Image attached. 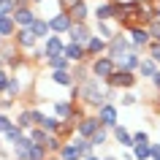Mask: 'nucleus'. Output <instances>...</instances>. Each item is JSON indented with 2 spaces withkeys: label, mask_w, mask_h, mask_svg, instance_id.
I'll list each match as a JSON object with an SVG mask.
<instances>
[{
  "label": "nucleus",
  "mask_w": 160,
  "mask_h": 160,
  "mask_svg": "<svg viewBox=\"0 0 160 160\" xmlns=\"http://www.w3.org/2000/svg\"><path fill=\"white\" fill-rule=\"evenodd\" d=\"M43 117H46V114H43L41 109H38V106H33V119H35V125L41 128V122H43Z\"/></svg>",
  "instance_id": "79ce46f5"
},
{
  "label": "nucleus",
  "mask_w": 160,
  "mask_h": 160,
  "mask_svg": "<svg viewBox=\"0 0 160 160\" xmlns=\"http://www.w3.org/2000/svg\"><path fill=\"white\" fill-rule=\"evenodd\" d=\"M27 136H30V141H33V144H46V138H49V133H46L43 128H33Z\"/></svg>",
  "instance_id": "72a5a7b5"
},
{
  "label": "nucleus",
  "mask_w": 160,
  "mask_h": 160,
  "mask_svg": "<svg viewBox=\"0 0 160 160\" xmlns=\"http://www.w3.org/2000/svg\"><path fill=\"white\" fill-rule=\"evenodd\" d=\"M14 125H17V122L11 119V114H3V111H0V136H6Z\"/></svg>",
  "instance_id": "c9c22d12"
},
{
  "label": "nucleus",
  "mask_w": 160,
  "mask_h": 160,
  "mask_svg": "<svg viewBox=\"0 0 160 160\" xmlns=\"http://www.w3.org/2000/svg\"><path fill=\"white\" fill-rule=\"evenodd\" d=\"M98 130H101V122H98L95 114H87V117L76 125V136H82V138H92Z\"/></svg>",
  "instance_id": "9b49d317"
},
{
  "label": "nucleus",
  "mask_w": 160,
  "mask_h": 160,
  "mask_svg": "<svg viewBox=\"0 0 160 160\" xmlns=\"http://www.w3.org/2000/svg\"><path fill=\"white\" fill-rule=\"evenodd\" d=\"M22 90H25V84H22V76H19V73H11V76H8V84H6V95H3V98L19 101V98H22Z\"/></svg>",
  "instance_id": "6ab92c4d"
},
{
  "label": "nucleus",
  "mask_w": 160,
  "mask_h": 160,
  "mask_svg": "<svg viewBox=\"0 0 160 160\" xmlns=\"http://www.w3.org/2000/svg\"><path fill=\"white\" fill-rule=\"evenodd\" d=\"M111 138H114V141L119 144V147H122V149H133L136 147V138H133V133H130V130H128L125 125H117L114 128V130H111Z\"/></svg>",
  "instance_id": "4468645a"
},
{
  "label": "nucleus",
  "mask_w": 160,
  "mask_h": 160,
  "mask_svg": "<svg viewBox=\"0 0 160 160\" xmlns=\"http://www.w3.org/2000/svg\"><path fill=\"white\" fill-rule=\"evenodd\" d=\"M114 71H117V62H114L109 54L90 60V73H92V79H98V82H103V84L111 79V73H114Z\"/></svg>",
  "instance_id": "f257e3e1"
},
{
  "label": "nucleus",
  "mask_w": 160,
  "mask_h": 160,
  "mask_svg": "<svg viewBox=\"0 0 160 160\" xmlns=\"http://www.w3.org/2000/svg\"><path fill=\"white\" fill-rule=\"evenodd\" d=\"M125 33H128V38H130V43H133V49L136 52H147V46L152 43V38H149V30L147 27H141V25H130V27H125Z\"/></svg>",
  "instance_id": "39448f33"
},
{
  "label": "nucleus",
  "mask_w": 160,
  "mask_h": 160,
  "mask_svg": "<svg viewBox=\"0 0 160 160\" xmlns=\"http://www.w3.org/2000/svg\"><path fill=\"white\" fill-rule=\"evenodd\" d=\"M152 87H155V90H158V92H160V71H158V73H155V76H152Z\"/></svg>",
  "instance_id": "a18cd8bd"
},
{
  "label": "nucleus",
  "mask_w": 160,
  "mask_h": 160,
  "mask_svg": "<svg viewBox=\"0 0 160 160\" xmlns=\"http://www.w3.org/2000/svg\"><path fill=\"white\" fill-rule=\"evenodd\" d=\"M3 17H6V14H3V6H0V19H3Z\"/></svg>",
  "instance_id": "603ef678"
},
{
  "label": "nucleus",
  "mask_w": 160,
  "mask_h": 160,
  "mask_svg": "<svg viewBox=\"0 0 160 160\" xmlns=\"http://www.w3.org/2000/svg\"><path fill=\"white\" fill-rule=\"evenodd\" d=\"M149 3H155V6H158V3H160V0H149Z\"/></svg>",
  "instance_id": "6e6d98bb"
},
{
  "label": "nucleus",
  "mask_w": 160,
  "mask_h": 160,
  "mask_svg": "<svg viewBox=\"0 0 160 160\" xmlns=\"http://www.w3.org/2000/svg\"><path fill=\"white\" fill-rule=\"evenodd\" d=\"M84 160H101V155L95 152V155H90V158H84Z\"/></svg>",
  "instance_id": "09e8293b"
},
{
  "label": "nucleus",
  "mask_w": 160,
  "mask_h": 160,
  "mask_svg": "<svg viewBox=\"0 0 160 160\" xmlns=\"http://www.w3.org/2000/svg\"><path fill=\"white\" fill-rule=\"evenodd\" d=\"M46 68H49V71H73V62H71L65 54H60V57L46 60Z\"/></svg>",
  "instance_id": "bb28decb"
},
{
  "label": "nucleus",
  "mask_w": 160,
  "mask_h": 160,
  "mask_svg": "<svg viewBox=\"0 0 160 160\" xmlns=\"http://www.w3.org/2000/svg\"><path fill=\"white\" fill-rule=\"evenodd\" d=\"M14 122H17V125L22 128V130H25V133H30L33 128H38V125H35V119H33V106L22 109V111L17 114V119H14Z\"/></svg>",
  "instance_id": "aec40b11"
},
{
  "label": "nucleus",
  "mask_w": 160,
  "mask_h": 160,
  "mask_svg": "<svg viewBox=\"0 0 160 160\" xmlns=\"http://www.w3.org/2000/svg\"><path fill=\"white\" fill-rule=\"evenodd\" d=\"M49 149H46V144H30V149L25 152V160H49Z\"/></svg>",
  "instance_id": "393cba45"
},
{
  "label": "nucleus",
  "mask_w": 160,
  "mask_h": 160,
  "mask_svg": "<svg viewBox=\"0 0 160 160\" xmlns=\"http://www.w3.org/2000/svg\"><path fill=\"white\" fill-rule=\"evenodd\" d=\"M3 3H6V0H0V6H3Z\"/></svg>",
  "instance_id": "4d7b16f0"
},
{
  "label": "nucleus",
  "mask_w": 160,
  "mask_h": 160,
  "mask_svg": "<svg viewBox=\"0 0 160 160\" xmlns=\"http://www.w3.org/2000/svg\"><path fill=\"white\" fill-rule=\"evenodd\" d=\"M3 144H6V141H3V136H0V152H3Z\"/></svg>",
  "instance_id": "3c124183"
},
{
  "label": "nucleus",
  "mask_w": 160,
  "mask_h": 160,
  "mask_svg": "<svg viewBox=\"0 0 160 160\" xmlns=\"http://www.w3.org/2000/svg\"><path fill=\"white\" fill-rule=\"evenodd\" d=\"M3 46H6V41H3V38H0V49H3Z\"/></svg>",
  "instance_id": "864d4df0"
},
{
  "label": "nucleus",
  "mask_w": 160,
  "mask_h": 160,
  "mask_svg": "<svg viewBox=\"0 0 160 160\" xmlns=\"http://www.w3.org/2000/svg\"><path fill=\"white\" fill-rule=\"evenodd\" d=\"M49 160H60V158H57V155H52V158H49Z\"/></svg>",
  "instance_id": "5fc2aeb1"
},
{
  "label": "nucleus",
  "mask_w": 160,
  "mask_h": 160,
  "mask_svg": "<svg viewBox=\"0 0 160 160\" xmlns=\"http://www.w3.org/2000/svg\"><path fill=\"white\" fill-rule=\"evenodd\" d=\"M90 141H92V147H95V149H101V147H106V144L111 141V130L101 128V130H98V133H95L92 138H90Z\"/></svg>",
  "instance_id": "c756f323"
},
{
  "label": "nucleus",
  "mask_w": 160,
  "mask_h": 160,
  "mask_svg": "<svg viewBox=\"0 0 160 160\" xmlns=\"http://www.w3.org/2000/svg\"><path fill=\"white\" fill-rule=\"evenodd\" d=\"M152 14H155V19H160V3H158V6H152Z\"/></svg>",
  "instance_id": "49530a36"
},
{
  "label": "nucleus",
  "mask_w": 160,
  "mask_h": 160,
  "mask_svg": "<svg viewBox=\"0 0 160 160\" xmlns=\"http://www.w3.org/2000/svg\"><path fill=\"white\" fill-rule=\"evenodd\" d=\"M27 30H30V33L38 38V43H43V41H46V38L52 35V27H49V19H46V17H38L33 25L27 27Z\"/></svg>",
  "instance_id": "dca6fc26"
},
{
  "label": "nucleus",
  "mask_w": 160,
  "mask_h": 160,
  "mask_svg": "<svg viewBox=\"0 0 160 160\" xmlns=\"http://www.w3.org/2000/svg\"><path fill=\"white\" fill-rule=\"evenodd\" d=\"M35 19H38L35 6H27V8H17V11H14V22H17V27H30Z\"/></svg>",
  "instance_id": "a211bd4d"
},
{
  "label": "nucleus",
  "mask_w": 160,
  "mask_h": 160,
  "mask_svg": "<svg viewBox=\"0 0 160 160\" xmlns=\"http://www.w3.org/2000/svg\"><path fill=\"white\" fill-rule=\"evenodd\" d=\"M92 17H95V22H117L119 3L117 0H103V3H98L92 8Z\"/></svg>",
  "instance_id": "423d86ee"
},
{
  "label": "nucleus",
  "mask_w": 160,
  "mask_h": 160,
  "mask_svg": "<svg viewBox=\"0 0 160 160\" xmlns=\"http://www.w3.org/2000/svg\"><path fill=\"white\" fill-rule=\"evenodd\" d=\"M133 138H136V144H152V141H149V133H147V130H136Z\"/></svg>",
  "instance_id": "ea45409f"
},
{
  "label": "nucleus",
  "mask_w": 160,
  "mask_h": 160,
  "mask_svg": "<svg viewBox=\"0 0 160 160\" xmlns=\"http://www.w3.org/2000/svg\"><path fill=\"white\" fill-rule=\"evenodd\" d=\"M17 22H14V17H3L0 19V38L3 41H14V35H17Z\"/></svg>",
  "instance_id": "4be33fe9"
},
{
  "label": "nucleus",
  "mask_w": 160,
  "mask_h": 160,
  "mask_svg": "<svg viewBox=\"0 0 160 160\" xmlns=\"http://www.w3.org/2000/svg\"><path fill=\"white\" fill-rule=\"evenodd\" d=\"M30 3H33V6H41V3H46V0H30Z\"/></svg>",
  "instance_id": "8fccbe9b"
},
{
  "label": "nucleus",
  "mask_w": 160,
  "mask_h": 160,
  "mask_svg": "<svg viewBox=\"0 0 160 160\" xmlns=\"http://www.w3.org/2000/svg\"><path fill=\"white\" fill-rule=\"evenodd\" d=\"M136 101H138V98H136L133 92H130V90H128V92H119V98H117V106H136Z\"/></svg>",
  "instance_id": "f704fd0d"
},
{
  "label": "nucleus",
  "mask_w": 160,
  "mask_h": 160,
  "mask_svg": "<svg viewBox=\"0 0 160 160\" xmlns=\"http://www.w3.org/2000/svg\"><path fill=\"white\" fill-rule=\"evenodd\" d=\"M106 84L114 87L117 92H128V90H133V87L138 84V73H133V71H125V68H117Z\"/></svg>",
  "instance_id": "f03ea898"
},
{
  "label": "nucleus",
  "mask_w": 160,
  "mask_h": 160,
  "mask_svg": "<svg viewBox=\"0 0 160 160\" xmlns=\"http://www.w3.org/2000/svg\"><path fill=\"white\" fill-rule=\"evenodd\" d=\"M11 109H14V101H11V98H0V111H3V114H8Z\"/></svg>",
  "instance_id": "a19ab883"
},
{
  "label": "nucleus",
  "mask_w": 160,
  "mask_h": 160,
  "mask_svg": "<svg viewBox=\"0 0 160 160\" xmlns=\"http://www.w3.org/2000/svg\"><path fill=\"white\" fill-rule=\"evenodd\" d=\"M8 71L6 68H0V95H6V84H8Z\"/></svg>",
  "instance_id": "58836bf2"
},
{
  "label": "nucleus",
  "mask_w": 160,
  "mask_h": 160,
  "mask_svg": "<svg viewBox=\"0 0 160 160\" xmlns=\"http://www.w3.org/2000/svg\"><path fill=\"white\" fill-rule=\"evenodd\" d=\"M147 30H149V38L155 43H160V19H152L149 25H147Z\"/></svg>",
  "instance_id": "e433bc0d"
},
{
  "label": "nucleus",
  "mask_w": 160,
  "mask_h": 160,
  "mask_svg": "<svg viewBox=\"0 0 160 160\" xmlns=\"http://www.w3.org/2000/svg\"><path fill=\"white\" fill-rule=\"evenodd\" d=\"M62 136H49L46 138V149H49V155H60V149H62Z\"/></svg>",
  "instance_id": "473e14b6"
},
{
  "label": "nucleus",
  "mask_w": 160,
  "mask_h": 160,
  "mask_svg": "<svg viewBox=\"0 0 160 160\" xmlns=\"http://www.w3.org/2000/svg\"><path fill=\"white\" fill-rule=\"evenodd\" d=\"M68 14H71V19H73V22H90L92 8H90V3H87V0H79L76 6H71V8H68Z\"/></svg>",
  "instance_id": "f3484780"
},
{
  "label": "nucleus",
  "mask_w": 160,
  "mask_h": 160,
  "mask_svg": "<svg viewBox=\"0 0 160 160\" xmlns=\"http://www.w3.org/2000/svg\"><path fill=\"white\" fill-rule=\"evenodd\" d=\"M141 52H128V54H125V57H122V60H119V65L117 68H125V71H133V73H138V65H141Z\"/></svg>",
  "instance_id": "412c9836"
},
{
  "label": "nucleus",
  "mask_w": 160,
  "mask_h": 160,
  "mask_svg": "<svg viewBox=\"0 0 160 160\" xmlns=\"http://www.w3.org/2000/svg\"><path fill=\"white\" fill-rule=\"evenodd\" d=\"M46 19H49V27H52L54 35H68L71 27H73V19H71L68 11H57V14H52V17H46Z\"/></svg>",
  "instance_id": "0eeeda50"
},
{
  "label": "nucleus",
  "mask_w": 160,
  "mask_h": 160,
  "mask_svg": "<svg viewBox=\"0 0 160 160\" xmlns=\"http://www.w3.org/2000/svg\"><path fill=\"white\" fill-rule=\"evenodd\" d=\"M27 62H33V65H38V62H46V49H43L41 43L35 46L30 54H27Z\"/></svg>",
  "instance_id": "2f4dec72"
},
{
  "label": "nucleus",
  "mask_w": 160,
  "mask_h": 160,
  "mask_svg": "<svg viewBox=\"0 0 160 160\" xmlns=\"http://www.w3.org/2000/svg\"><path fill=\"white\" fill-rule=\"evenodd\" d=\"M128 52H133V43H130V38H128V33H122V30H119V33L109 41V57L119 65V60L125 57Z\"/></svg>",
  "instance_id": "7ed1b4c3"
},
{
  "label": "nucleus",
  "mask_w": 160,
  "mask_h": 160,
  "mask_svg": "<svg viewBox=\"0 0 160 160\" xmlns=\"http://www.w3.org/2000/svg\"><path fill=\"white\" fill-rule=\"evenodd\" d=\"M62 54H65V57L71 60L73 65H79V62H90V57H87V49H84V46H79V43H71V41L65 43V52H62Z\"/></svg>",
  "instance_id": "2eb2a0df"
},
{
  "label": "nucleus",
  "mask_w": 160,
  "mask_h": 160,
  "mask_svg": "<svg viewBox=\"0 0 160 160\" xmlns=\"http://www.w3.org/2000/svg\"><path fill=\"white\" fill-rule=\"evenodd\" d=\"M158 71H160V68H158V62H155V60L144 57L141 65H138V79H149V82H152V76L158 73Z\"/></svg>",
  "instance_id": "a878e982"
},
{
  "label": "nucleus",
  "mask_w": 160,
  "mask_h": 160,
  "mask_svg": "<svg viewBox=\"0 0 160 160\" xmlns=\"http://www.w3.org/2000/svg\"><path fill=\"white\" fill-rule=\"evenodd\" d=\"M101 160H119L117 155H101Z\"/></svg>",
  "instance_id": "de8ad7c7"
},
{
  "label": "nucleus",
  "mask_w": 160,
  "mask_h": 160,
  "mask_svg": "<svg viewBox=\"0 0 160 160\" xmlns=\"http://www.w3.org/2000/svg\"><path fill=\"white\" fill-rule=\"evenodd\" d=\"M57 158L60 160H84V158H82V152H79V147H76L73 141H65V144H62V149H60Z\"/></svg>",
  "instance_id": "cd10ccee"
},
{
  "label": "nucleus",
  "mask_w": 160,
  "mask_h": 160,
  "mask_svg": "<svg viewBox=\"0 0 160 160\" xmlns=\"http://www.w3.org/2000/svg\"><path fill=\"white\" fill-rule=\"evenodd\" d=\"M14 43L19 46V52H27V54H30V52H33L35 46H38V38H35V35L30 33L27 27H19V30H17V35H14Z\"/></svg>",
  "instance_id": "9d476101"
},
{
  "label": "nucleus",
  "mask_w": 160,
  "mask_h": 160,
  "mask_svg": "<svg viewBox=\"0 0 160 160\" xmlns=\"http://www.w3.org/2000/svg\"><path fill=\"white\" fill-rule=\"evenodd\" d=\"M79 106V103H73L71 98H54V101L49 103V114H54L57 119H62V122H68L71 119V114H73V109Z\"/></svg>",
  "instance_id": "6e6552de"
},
{
  "label": "nucleus",
  "mask_w": 160,
  "mask_h": 160,
  "mask_svg": "<svg viewBox=\"0 0 160 160\" xmlns=\"http://www.w3.org/2000/svg\"><path fill=\"white\" fill-rule=\"evenodd\" d=\"M65 43H68V41L62 38V35H54V33H52L49 38L41 43L43 49H46V60H49V57H60V54L65 52Z\"/></svg>",
  "instance_id": "f8f14e48"
},
{
  "label": "nucleus",
  "mask_w": 160,
  "mask_h": 160,
  "mask_svg": "<svg viewBox=\"0 0 160 160\" xmlns=\"http://www.w3.org/2000/svg\"><path fill=\"white\" fill-rule=\"evenodd\" d=\"M95 35H101L103 41H111V38H114V35L119 33L117 27H114V22H95Z\"/></svg>",
  "instance_id": "b1692460"
},
{
  "label": "nucleus",
  "mask_w": 160,
  "mask_h": 160,
  "mask_svg": "<svg viewBox=\"0 0 160 160\" xmlns=\"http://www.w3.org/2000/svg\"><path fill=\"white\" fill-rule=\"evenodd\" d=\"M76 3H79V0H57V8L60 11H68L71 6H76Z\"/></svg>",
  "instance_id": "37998d69"
},
{
  "label": "nucleus",
  "mask_w": 160,
  "mask_h": 160,
  "mask_svg": "<svg viewBox=\"0 0 160 160\" xmlns=\"http://www.w3.org/2000/svg\"><path fill=\"white\" fill-rule=\"evenodd\" d=\"M147 57H149V60H155V62H158V68H160V43H155V41H152L149 46H147Z\"/></svg>",
  "instance_id": "4c0bfd02"
},
{
  "label": "nucleus",
  "mask_w": 160,
  "mask_h": 160,
  "mask_svg": "<svg viewBox=\"0 0 160 160\" xmlns=\"http://www.w3.org/2000/svg\"><path fill=\"white\" fill-rule=\"evenodd\" d=\"M152 160H160V144H152Z\"/></svg>",
  "instance_id": "c03bdc74"
},
{
  "label": "nucleus",
  "mask_w": 160,
  "mask_h": 160,
  "mask_svg": "<svg viewBox=\"0 0 160 160\" xmlns=\"http://www.w3.org/2000/svg\"><path fill=\"white\" fill-rule=\"evenodd\" d=\"M71 141L79 147V152H82V158H90V155H95V147H92V141L90 138H82V136H73Z\"/></svg>",
  "instance_id": "c85d7f7f"
},
{
  "label": "nucleus",
  "mask_w": 160,
  "mask_h": 160,
  "mask_svg": "<svg viewBox=\"0 0 160 160\" xmlns=\"http://www.w3.org/2000/svg\"><path fill=\"white\" fill-rule=\"evenodd\" d=\"M133 160H152V144H136Z\"/></svg>",
  "instance_id": "7c9ffc66"
},
{
  "label": "nucleus",
  "mask_w": 160,
  "mask_h": 160,
  "mask_svg": "<svg viewBox=\"0 0 160 160\" xmlns=\"http://www.w3.org/2000/svg\"><path fill=\"white\" fill-rule=\"evenodd\" d=\"M95 35V30L90 27V22H73L71 33H68V41L71 43H79V46H87V41Z\"/></svg>",
  "instance_id": "1a4fd4ad"
},
{
  "label": "nucleus",
  "mask_w": 160,
  "mask_h": 160,
  "mask_svg": "<svg viewBox=\"0 0 160 160\" xmlns=\"http://www.w3.org/2000/svg\"><path fill=\"white\" fill-rule=\"evenodd\" d=\"M87 57L95 60V57H103V54H109V41H103L101 35H92L90 41H87Z\"/></svg>",
  "instance_id": "ddd939ff"
},
{
  "label": "nucleus",
  "mask_w": 160,
  "mask_h": 160,
  "mask_svg": "<svg viewBox=\"0 0 160 160\" xmlns=\"http://www.w3.org/2000/svg\"><path fill=\"white\" fill-rule=\"evenodd\" d=\"M95 117H98L101 128H106V130H114V128L119 125V109H117V103H103L101 109L95 111Z\"/></svg>",
  "instance_id": "20e7f679"
},
{
  "label": "nucleus",
  "mask_w": 160,
  "mask_h": 160,
  "mask_svg": "<svg viewBox=\"0 0 160 160\" xmlns=\"http://www.w3.org/2000/svg\"><path fill=\"white\" fill-rule=\"evenodd\" d=\"M71 73H73V82H76L79 87L87 84V82L92 79V73H90V62H79V65H73V71H71Z\"/></svg>",
  "instance_id": "5701e85b"
}]
</instances>
